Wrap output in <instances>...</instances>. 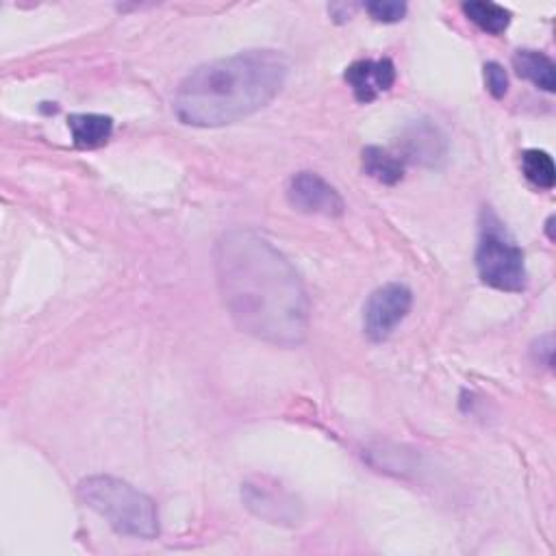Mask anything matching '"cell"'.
Wrapping results in <instances>:
<instances>
[{"instance_id": "9c48e42d", "label": "cell", "mask_w": 556, "mask_h": 556, "mask_svg": "<svg viewBox=\"0 0 556 556\" xmlns=\"http://www.w3.org/2000/svg\"><path fill=\"white\" fill-rule=\"evenodd\" d=\"M67 126L72 130L74 146L83 150L104 146L113 132V119L100 113H72L67 117Z\"/></svg>"}, {"instance_id": "8992f818", "label": "cell", "mask_w": 556, "mask_h": 556, "mask_svg": "<svg viewBox=\"0 0 556 556\" xmlns=\"http://www.w3.org/2000/svg\"><path fill=\"white\" fill-rule=\"evenodd\" d=\"M287 200L293 208L308 215L339 217L345 211L341 193L315 172H298L287 185Z\"/></svg>"}, {"instance_id": "5b68a950", "label": "cell", "mask_w": 556, "mask_h": 556, "mask_svg": "<svg viewBox=\"0 0 556 556\" xmlns=\"http://www.w3.org/2000/svg\"><path fill=\"white\" fill-rule=\"evenodd\" d=\"M413 293L402 282H389L371 291L363 306V332L369 341L380 343L389 339L395 326L408 315Z\"/></svg>"}, {"instance_id": "30bf717a", "label": "cell", "mask_w": 556, "mask_h": 556, "mask_svg": "<svg viewBox=\"0 0 556 556\" xmlns=\"http://www.w3.org/2000/svg\"><path fill=\"white\" fill-rule=\"evenodd\" d=\"M513 67L517 76L530 80L539 89L549 93L556 89V67L547 54L539 50H517L513 54Z\"/></svg>"}, {"instance_id": "4fadbf2b", "label": "cell", "mask_w": 556, "mask_h": 556, "mask_svg": "<svg viewBox=\"0 0 556 556\" xmlns=\"http://www.w3.org/2000/svg\"><path fill=\"white\" fill-rule=\"evenodd\" d=\"M521 169L523 176L539 189H552L556 182V167L545 150H526L521 154Z\"/></svg>"}, {"instance_id": "6da1fadb", "label": "cell", "mask_w": 556, "mask_h": 556, "mask_svg": "<svg viewBox=\"0 0 556 556\" xmlns=\"http://www.w3.org/2000/svg\"><path fill=\"white\" fill-rule=\"evenodd\" d=\"M213 261L222 302L241 332L278 348L306 339V289L271 241L256 230L232 228L217 239Z\"/></svg>"}, {"instance_id": "277c9868", "label": "cell", "mask_w": 556, "mask_h": 556, "mask_svg": "<svg viewBox=\"0 0 556 556\" xmlns=\"http://www.w3.org/2000/svg\"><path fill=\"white\" fill-rule=\"evenodd\" d=\"M476 269L484 285L500 291L519 293L528 285L523 252L489 206L480 213Z\"/></svg>"}, {"instance_id": "7a4b0ae2", "label": "cell", "mask_w": 556, "mask_h": 556, "mask_svg": "<svg viewBox=\"0 0 556 556\" xmlns=\"http://www.w3.org/2000/svg\"><path fill=\"white\" fill-rule=\"evenodd\" d=\"M289 61L256 48L193 67L174 93V113L185 126L217 128L267 106L282 89Z\"/></svg>"}, {"instance_id": "52a82bcc", "label": "cell", "mask_w": 556, "mask_h": 556, "mask_svg": "<svg viewBox=\"0 0 556 556\" xmlns=\"http://www.w3.org/2000/svg\"><path fill=\"white\" fill-rule=\"evenodd\" d=\"M400 159L421 167H441L447 159V139L443 130L428 117L413 119L400 135Z\"/></svg>"}, {"instance_id": "5bb4252c", "label": "cell", "mask_w": 556, "mask_h": 556, "mask_svg": "<svg viewBox=\"0 0 556 556\" xmlns=\"http://www.w3.org/2000/svg\"><path fill=\"white\" fill-rule=\"evenodd\" d=\"M365 11L376 22L393 24V22H400L406 15V4L397 2V0H374V2H365Z\"/></svg>"}, {"instance_id": "3957f363", "label": "cell", "mask_w": 556, "mask_h": 556, "mask_svg": "<svg viewBox=\"0 0 556 556\" xmlns=\"http://www.w3.org/2000/svg\"><path fill=\"white\" fill-rule=\"evenodd\" d=\"M78 495L119 534L146 541L159 534L154 500L122 478L89 476L78 482Z\"/></svg>"}, {"instance_id": "9a60e30c", "label": "cell", "mask_w": 556, "mask_h": 556, "mask_svg": "<svg viewBox=\"0 0 556 556\" xmlns=\"http://www.w3.org/2000/svg\"><path fill=\"white\" fill-rule=\"evenodd\" d=\"M484 83H486V89L493 98H504L506 91H508V76H506V70L495 63V61H489L484 63Z\"/></svg>"}, {"instance_id": "7c38bea8", "label": "cell", "mask_w": 556, "mask_h": 556, "mask_svg": "<svg viewBox=\"0 0 556 556\" xmlns=\"http://www.w3.org/2000/svg\"><path fill=\"white\" fill-rule=\"evenodd\" d=\"M460 9L480 30H484L489 35H500L510 24V11L495 2L473 0V2H463Z\"/></svg>"}, {"instance_id": "8fae6325", "label": "cell", "mask_w": 556, "mask_h": 556, "mask_svg": "<svg viewBox=\"0 0 556 556\" xmlns=\"http://www.w3.org/2000/svg\"><path fill=\"white\" fill-rule=\"evenodd\" d=\"M363 172L384 185H395L404 176V161L378 146L363 148Z\"/></svg>"}, {"instance_id": "ba28073f", "label": "cell", "mask_w": 556, "mask_h": 556, "mask_svg": "<svg viewBox=\"0 0 556 556\" xmlns=\"http://www.w3.org/2000/svg\"><path fill=\"white\" fill-rule=\"evenodd\" d=\"M343 78L352 87L354 98L367 104L393 87L395 65L391 59H361L345 67Z\"/></svg>"}]
</instances>
